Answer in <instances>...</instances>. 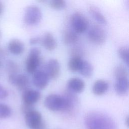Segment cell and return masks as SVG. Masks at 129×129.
<instances>
[{"label": "cell", "mask_w": 129, "mask_h": 129, "mask_svg": "<svg viewBox=\"0 0 129 129\" xmlns=\"http://www.w3.org/2000/svg\"><path fill=\"white\" fill-rule=\"evenodd\" d=\"M24 119L27 126L31 129H40L43 126L41 114L35 109L25 113Z\"/></svg>", "instance_id": "5"}, {"label": "cell", "mask_w": 129, "mask_h": 129, "mask_svg": "<svg viewBox=\"0 0 129 129\" xmlns=\"http://www.w3.org/2000/svg\"><path fill=\"white\" fill-rule=\"evenodd\" d=\"M1 36H2V34H1V31H0V39H1Z\"/></svg>", "instance_id": "31"}, {"label": "cell", "mask_w": 129, "mask_h": 129, "mask_svg": "<svg viewBox=\"0 0 129 129\" xmlns=\"http://www.w3.org/2000/svg\"><path fill=\"white\" fill-rule=\"evenodd\" d=\"M78 72L82 76L88 78L91 77L93 73V67L89 62L83 60Z\"/></svg>", "instance_id": "17"}, {"label": "cell", "mask_w": 129, "mask_h": 129, "mask_svg": "<svg viewBox=\"0 0 129 129\" xmlns=\"http://www.w3.org/2000/svg\"><path fill=\"white\" fill-rule=\"evenodd\" d=\"M8 80L11 84L16 86L19 90L24 91L28 89L29 81L27 76L24 74H9Z\"/></svg>", "instance_id": "8"}, {"label": "cell", "mask_w": 129, "mask_h": 129, "mask_svg": "<svg viewBox=\"0 0 129 129\" xmlns=\"http://www.w3.org/2000/svg\"><path fill=\"white\" fill-rule=\"evenodd\" d=\"M34 107H33V105H28V104H23V105H22L21 107V110L22 112L25 114V113H27L28 112L33 110Z\"/></svg>", "instance_id": "27"}, {"label": "cell", "mask_w": 129, "mask_h": 129, "mask_svg": "<svg viewBox=\"0 0 129 129\" xmlns=\"http://www.w3.org/2000/svg\"><path fill=\"white\" fill-rule=\"evenodd\" d=\"M85 85L82 79L77 77L70 78L67 82L68 88L73 93L82 92L84 89Z\"/></svg>", "instance_id": "12"}, {"label": "cell", "mask_w": 129, "mask_h": 129, "mask_svg": "<svg viewBox=\"0 0 129 129\" xmlns=\"http://www.w3.org/2000/svg\"><path fill=\"white\" fill-rule=\"evenodd\" d=\"M9 95V92L7 89L0 84V100L5 99Z\"/></svg>", "instance_id": "26"}, {"label": "cell", "mask_w": 129, "mask_h": 129, "mask_svg": "<svg viewBox=\"0 0 129 129\" xmlns=\"http://www.w3.org/2000/svg\"><path fill=\"white\" fill-rule=\"evenodd\" d=\"M44 72L49 79H56L60 73V64L58 60L54 58L49 59L45 66Z\"/></svg>", "instance_id": "9"}, {"label": "cell", "mask_w": 129, "mask_h": 129, "mask_svg": "<svg viewBox=\"0 0 129 129\" xmlns=\"http://www.w3.org/2000/svg\"><path fill=\"white\" fill-rule=\"evenodd\" d=\"M11 108L7 104L0 102V119H6L12 115Z\"/></svg>", "instance_id": "22"}, {"label": "cell", "mask_w": 129, "mask_h": 129, "mask_svg": "<svg viewBox=\"0 0 129 129\" xmlns=\"http://www.w3.org/2000/svg\"><path fill=\"white\" fill-rule=\"evenodd\" d=\"M118 54L120 58L128 66L129 62V51L128 47L126 46L120 47L118 50Z\"/></svg>", "instance_id": "23"}, {"label": "cell", "mask_w": 129, "mask_h": 129, "mask_svg": "<svg viewBox=\"0 0 129 129\" xmlns=\"http://www.w3.org/2000/svg\"><path fill=\"white\" fill-rule=\"evenodd\" d=\"M8 48L11 53L19 55L24 52L25 45L21 40L18 39H12L8 43Z\"/></svg>", "instance_id": "14"}, {"label": "cell", "mask_w": 129, "mask_h": 129, "mask_svg": "<svg viewBox=\"0 0 129 129\" xmlns=\"http://www.w3.org/2000/svg\"><path fill=\"white\" fill-rule=\"evenodd\" d=\"M42 18V13L39 8L34 5L26 7L24 16V21L26 24L33 25L38 24Z\"/></svg>", "instance_id": "3"}, {"label": "cell", "mask_w": 129, "mask_h": 129, "mask_svg": "<svg viewBox=\"0 0 129 129\" xmlns=\"http://www.w3.org/2000/svg\"><path fill=\"white\" fill-rule=\"evenodd\" d=\"M85 123L88 129H115L113 120L102 113L92 112L86 117Z\"/></svg>", "instance_id": "1"}, {"label": "cell", "mask_w": 129, "mask_h": 129, "mask_svg": "<svg viewBox=\"0 0 129 129\" xmlns=\"http://www.w3.org/2000/svg\"><path fill=\"white\" fill-rule=\"evenodd\" d=\"M41 51L38 48H32L26 61V69L28 73L33 74L37 71L40 62Z\"/></svg>", "instance_id": "4"}, {"label": "cell", "mask_w": 129, "mask_h": 129, "mask_svg": "<svg viewBox=\"0 0 129 129\" xmlns=\"http://www.w3.org/2000/svg\"><path fill=\"white\" fill-rule=\"evenodd\" d=\"M44 104L48 109L53 111H64V102L62 96L56 94H50L44 99Z\"/></svg>", "instance_id": "2"}, {"label": "cell", "mask_w": 129, "mask_h": 129, "mask_svg": "<svg viewBox=\"0 0 129 129\" xmlns=\"http://www.w3.org/2000/svg\"><path fill=\"white\" fill-rule=\"evenodd\" d=\"M6 66L9 74H17L18 70V66L15 61L10 60L7 62Z\"/></svg>", "instance_id": "25"}, {"label": "cell", "mask_w": 129, "mask_h": 129, "mask_svg": "<svg viewBox=\"0 0 129 129\" xmlns=\"http://www.w3.org/2000/svg\"><path fill=\"white\" fill-rule=\"evenodd\" d=\"M49 79L43 71L37 70L33 73V83L34 86L38 89L45 88L48 85Z\"/></svg>", "instance_id": "11"}, {"label": "cell", "mask_w": 129, "mask_h": 129, "mask_svg": "<svg viewBox=\"0 0 129 129\" xmlns=\"http://www.w3.org/2000/svg\"><path fill=\"white\" fill-rule=\"evenodd\" d=\"M126 123L127 126H128V116H127V118H126Z\"/></svg>", "instance_id": "30"}, {"label": "cell", "mask_w": 129, "mask_h": 129, "mask_svg": "<svg viewBox=\"0 0 129 129\" xmlns=\"http://www.w3.org/2000/svg\"><path fill=\"white\" fill-rule=\"evenodd\" d=\"M71 23L74 31L76 33L84 32L88 27L87 18L80 13H75L71 18Z\"/></svg>", "instance_id": "6"}, {"label": "cell", "mask_w": 129, "mask_h": 129, "mask_svg": "<svg viewBox=\"0 0 129 129\" xmlns=\"http://www.w3.org/2000/svg\"><path fill=\"white\" fill-rule=\"evenodd\" d=\"M83 60L79 55L72 56L69 60L68 63L69 69L73 72H78Z\"/></svg>", "instance_id": "19"}, {"label": "cell", "mask_w": 129, "mask_h": 129, "mask_svg": "<svg viewBox=\"0 0 129 129\" xmlns=\"http://www.w3.org/2000/svg\"><path fill=\"white\" fill-rule=\"evenodd\" d=\"M78 40L77 33L74 30L67 29L64 31L63 34V40L66 44H73L76 42Z\"/></svg>", "instance_id": "20"}, {"label": "cell", "mask_w": 129, "mask_h": 129, "mask_svg": "<svg viewBox=\"0 0 129 129\" xmlns=\"http://www.w3.org/2000/svg\"><path fill=\"white\" fill-rule=\"evenodd\" d=\"M108 89V83L102 79L96 80L93 84L92 91L96 95H102L104 94Z\"/></svg>", "instance_id": "16"}, {"label": "cell", "mask_w": 129, "mask_h": 129, "mask_svg": "<svg viewBox=\"0 0 129 129\" xmlns=\"http://www.w3.org/2000/svg\"><path fill=\"white\" fill-rule=\"evenodd\" d=\"M89 11L91 16L97 22L100 24H106L107 20L105 17L97 7L93 6H90L89 7Z\"/></svg>", "instance_id": "18"}, {"label": "cell", "mask_w": 129, "mask_h": 129, "mask_svg": "<svg viewBox=\"0 0 129 129\" xmlns=\"http://www.w3.org/2000/svg\"><path fill=\"white\" fill-rule=\"evenodd\" d=\"M3 9H4L3 4V3L0 1V15H1V14H2V12H3Z\"/></svg>", "instance_id": "29"}, {"label": "cell", "mask_w": 129, "mask_h": 129, "mask_svg": "<svg viewBox=\"0 0 129 129\" xmlns=\"http://www.w3.org/2000/svg\"><path fill=\"white\" fill-rule=\"evenodd\" d=\"M116 79L122 78H128V70L125 66L119 64L116 67L114 71Z\"/></svg>", "instance_id": "21"}, {"label": "cell", "mask_w": 129, "mask_h": 129, "mask_svg": "<svg viewBox=\"0 0 129 129\" xmlns=\"http://www.w3.org/2000/svg\"><path fill=\"white\" fill-rule=\"evenodd\" d=\"M50 6L55 10H61L66 6V2L63 0H52L50 1Z\"/></svg>", "instance_id": "24"}, {"label": "cell", "mask_w": 129, "mask_h": 129, "mask_svg": "<svg viewBox=\"0 0 129 129\" xmlns=\"http://www.w3.org/2000/svg\"><path fill=\"white\" fill-rule=\"evenodd\" d=\"M88 36L91 42L96 44H103L106 37L105 30L99 25H94L90 28Z\"/></svg>", "instance_id": "7"}, {"label": "cell", "mask_w": 129, "mask_h": 129, "mask_svg": "<svg viewBox=\"0 0 129 129\" xmlns=\"http://www.w3.org/2000/svg\"><path fill=\"white\" fill-rule=\"evenodd\" d=\"M40 38L39 37H32L29 40V43L30 44H35L40 42Z\"/></svg>", "instance_id": "28"}, {"label": "cell", "mask_w": 129, "mask_h": 129, "mask_svg": "<svg viewBox=\"0 0 129 129\" xmlns=\"http://www.w3.org/2000/svg\"><path fill=\"white\" fill-rule=\"evenodd\" d=\"M129 82L128 78H122L116 79L114 84V90L116 93L120 95H125L128 90Z\"/></svg>", "instance_id": "15"}, {"label": "cell", "mask_w": 129, "mask_h": 129, "mask_svg": "<svg viewBox=\"0 0 129 129\" xmlns=\"http://www.w3.org/2000/svg\"><path fill=\"white\" fill-rule=\"evenodd\" d=\"M41 45L47 50L52 51L54 50L56 46L57 43L53 35L50 32L45 33L42 37H40Z\"/></svg>", "instance_id": "13"}, {"label": "cell", "mask_w": 129, "mask_h": 129, "mask_svg": "<svg viewBox=\"0 0 129 129\" xmlns=\"http://www.w3.org/2000/svg\"><path fill=\"white\" fill-rule=\"evenodd\" d=\"M40 97L41 94L38 90L28 88L23 91L22 96L23 103L31 105L37 102Z\"/></svg>", "instance_id": "10"}]
</instances>
